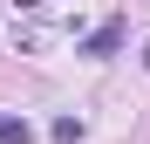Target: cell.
Returning a JSON list of instances; mask_svg holds the SVG:
<instances>
[{
	"label": "cell",
	"instance_id": "3",
	"mask_svg": "<svg viewBox=\"0 0 150 144\" xmlns=\"http://www.w3.org/2000/svg\"><path fill=\"white\" fill-rule=\"evenodd\" d=\"M143 69H150V41H143Z\"/></svg>",
	"mask_w": 150,
	"mask_h": 144
},
{
	"label": "cell",
	"instance_id": "1",
	"mask_svg": "<svg viewBox=\"0 0 150 144\" xmlns=\"http://www.w3.org/2000/svg\"><path fill=\"white\" fill-rule=\"evenodd\" d=\"M0 144H34V124L28 117H0Z\"/></svg>",
	"mask_w": 150,
	"mask_h": 144
},
{
	"label": "cell",
	"instance_id": "2",
	"mask_svg": "<svg viewBox=\"0 0 150 144\" xmlns=\"http://www.w3.org/2000/svg\"><path fill=\"white\" fill-rule=\"evenodd\" d=\"M116 41H123V28H116V21H109V28H96V34H89V48H82V55H109Z\"/></svg>",
	"mask_w": 150,
	"mask_h": 144
}]
</instances>
